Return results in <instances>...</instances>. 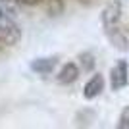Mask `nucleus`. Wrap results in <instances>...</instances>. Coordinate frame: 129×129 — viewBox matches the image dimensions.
Here are the masks:
<instances>
[{
  "instance_id": "nucleus-1",
  "label": "nucleus",
  "mask_w": 129,
  "mask_h": 129,
  "mask_svg": "<svg viewBox=\"0 0 129 129\" xmlns=\"http://www.w3.org/2000/svg\"><path fill=\"white\" fill-rule=\"evenodd\" d=\"M21 39V29L17 25L16 17L4 6V0H0V43L6 46H14Z\"/></svg>"
},
{
  "instance_id": "nucleus-2",
  "label": "nucleus",
  "mask_w": 129,
  "mask_h": 129,
  "mask_svg": "<svg viewBox=\"0 0 129 129\" xmlns=\"http://www.w3.org/2000/svg\"><path fill=\"white\" fill-rule=\"evenodd\" d=\"M127 81H129V66L125 60H118L116 66L112 68V71H110V87H112V91L123 89L127 85Z\"/></svg>"
},
{
  "instance_id": "nucleus-3",
  "label": "nucleus",
  "mask_w": 129,
  "mask_h": 129,
  "mask_svg": "<svg viewBox=\"0 0 129 129\" xmlns=\"http://www.w3.org/2000/svg\"><path fill=\"white\" fill-rule=\"evenodd\" d=\"M119 17H121V4H119V2H112L102 14V23H104V29H106L108 37H110L114 31H118Z\"/></svg>"
},
{
  "instance_id": "nucleus-4",
  "label": "nucleus",
  "mask_w": 129,
  "mask_h": 129,
  "mask_svg": "<svg viewBox=\"0 0 129 129\" xmlns=\"http://www.w3.org/2000/svg\"><path fill=\"white\" fill-rule=\"evenodd\" d=\"M102 91H104V77L100 75V73H94L91 79L87 81L85 89H83V94H85V98L92 100V98H96Z\"/></svg>"
},
{
  "instance_id": "nucleus-5",
  "label": "nucleus",
  "mask_w": 129,
  "mask_h": 129,
  "mask_svg": "<svg viewBox=\"0 0 129 129\" xmlns=\"http://www.w3.org/2000/svg\"><path fill=\"white\" fill-rule=\"evenodd\" d=\"M58 58L56 56H46V58H37L31 62V71L39 73V75H48L52 73V70L56 68Z\"/></svg>"
},
{
  "instance_id": "nucleus-6",
  "label": "nucleus",
  "mask_w": 129,
  "mask_h": 129,
  "mask_svg": "<svg viewBox=\"0 0 129 129\" xmlns=\"http://www.w3.org/2000/svg\"><path fill=\"white\" fill-rule=\"evenodd\" d=\"M77 77H79V68H77V64L68 62V64L62 66L60 73L56 75V81H58L60 85H71Z\"/></svg>"
},
{
  "instance_id": "nucleus-7",
  "label": "nucleus",
  "mask_w": 129,
  "mask_h": 129,
  "mask_svg": "<svg viewBox=\"0 0 129 129\" xmlns=\"http://www.w3.org/2000/svg\"><path fill=\"white\" fill-rule=\"evenodd\" d=\"M118 125H119L121 129H129V106L121 112V118H119V123H118Z\"/></svg>"
},
{
  "instance_id": "nucleus-8",
  "label": "nucleus",
  "mask_w": 129,
  "mask_h": 129,
  "mask_svg": "<svg viewBox=\"0 0 129 129\" xmlns=\"http://www.w3.org/2000/svg\"><path fill=\"white\" fill-rule=\"evenodd\" d=\"M19 2H23V4H29V6H33V4H39L41 0H19Z\"/></svg>"
},
{
  "instance_id": "nucleus-9",
  "label": "nucleus",
  "mask_w": 129,
  "mask_h": 129,
  "mask_svg": "<svg viewBox=\"0 0 129 129\" xmlns=\"http://www.w3.org/2000/svg\"><path fill=\"white\" fill-rule=\"evenodd\" d=\"M4 2H8V0H4Z\"/></svg>"
}]
</instances>
